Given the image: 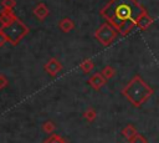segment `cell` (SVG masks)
<instances>
[{"label":"cell","mask_w":159,"mask_h":143,"mask_svg":"<svg viewBox=\"0 0 159 143\" xmlns=\"http://www.w3.org/2000/svg\"><path fill=\"white\" fill-rule=\"evenodd\" d=\"M58 27H60L63 32H70L71 30L75 29V24H73V21H72L71 19H68V17H63V19L58 22Z\"/></svg>","instance_id":"obj_9"},{"label":"cell","mask_w":159,"mask_h":143,"mask_svg":"<svg viewBox=\"0 0 159 143\" xmlns=\"http://www.w3.org/2000/svg\"><path fill=\"white\" fill-rule=\"evenodd\" d=\"M129 143H148V141H147V138H145L143 134L137 133V134L129 141Z\"/></svg>","instance_id":"obj_14"},{"label":"cell","mask_w":159,"mask_h":143,"mask_svg":"<svg viewBox=\"0 0 159 143\" xmlns=\"http://www.w3.org/2000/svg\"><path fill=\"white\" fill-rule=\"evenodd\" d=\"M101 73L104 76L106 80H111L116 75V70L112 66H106V67H103V70L101 71Z\"/></svg>","instance_id":"obj_11"},{"label":"cell","mask_w":159,"mask_h":143,"mask_svg":"<svg viewBox=\"0 0 159 143\" xmlns=\"http://www.w3.org/2000/svg\"><path fill=\"white\" fill-rule=\"evenodd\" d=\"M7 85V80L4 75H0V88H4Z\"/></svg>","instance_id":"obj_19"},{"label":"cell","mask_w":159,"mask_h":143,"mask_svg":"<svg viewBox=\"0 0 159 143\" xmlns=\"http://www.w3.org/2000/svg\"><path fill=\"white\" fill-rule=\"evenodd\" d=\"M145 12V7L137 0H109L101 10V16L125 36L137 27L138 20Z\"/></svg>","instance_id":"obj_1"},{"label":"cell","mask_w":159,"mask_h":143,"mask_svg":"<svg viewBox=\"0 0 159 143\" xmlns=\"http://www.w3.org/2000/svg\"><path fill=\"white\" fill-rule=\"evenodd\" d=\"M93 67H94V65H93V62H92L91 60H84V61L81 62V65H80V68H81L83 72H89V71L93 70Z\"/></svg>","instance_id":"obj_12"},{"label":"cell","mask_w":159,"mask_h":143,"mask_svg":"<svg viewBox=\"0 0 159 143\" xmlns=\"http://www.w3.org/2000/svg\"><path fill=\"white\" fill-rule=\"evenodd\" d=\"M6 41H7L6 35H5V32L2 31V29H1V30H0V47H1V46H2V45L6 42Z\"/></svg>","instance_id":"obj_18"},{"label":"cell","mask_w":159,"mask_h":143,"mask_svg":"<svg viewBox=\"0 0 159 143\" xmlns=\"http://www.w3.org/2000/svg\"><path fill=\"white\" fill-rule=\"evenodd\" d=\"M2 31L5 32L7 41L11 42L12 45H16L29 32V29L17 17H15L14 21H11L9 25L2 27Z\"/></svg>","instance_id":"obj_3"},{"label":"cell","mask_w":159,"mask_h":143,"mask_svg":"<svg viewBox=\"0 0 159 143\" xmlns=\"http://www.w3.org/2000/svg\"><path fill=\"white\" fill-rule=\"evenodd\" d=\"M84 118L88 121V122H92V121H94L96 119V116H97V113H96V111L93 109V108H88L86 112H84Z\"/></svg>","instance_id":"obj_13"},{"label":"cell","mask_w":159,"mask_h":143,"mask_svg":"<svg viewBox=\"0 0 159 143\" xmlns=\"http://www.w3.org/2000/svg\"><path fill=\"white\" fill-rule=\"evenodd\" d=\"M34 15L39 19V20H45V17L48 15V9L43 2H40L36 5V7L34 9Z\"/></svg>","instance_id":"obj_7"},{"label":"cell","mask_w":159,"mask_h":143,"mask_svg":"<svg viewBox=\"0 0 159 143\" xmlns=\"http://www.w3.org/2000/svg\"><path fill=\"white\" fill-rule=\"evenodd\" d=\"M118 31L116 30L114 26H112L109 22H106L103 25H101L96 32H94V37L103 45V46H109L118 36Z\"/></svg>","instance_id":"obj_4"},{"label":"cell","mask_w":159,"mask_h":143,"mask_svg":"<svg viewBox=\"0 0 159 143\" xmlns=\"http://www.w3.org/2000/svg\"><path fill=\"white\" fill-rule=\"evenodd\" d=\"M107 82V80L104 78V76L101 72H97L94 75L91 76V78L88 80V85L92 86L94 90H99L102 86H104Z\"/></svg>","instance_id":"obj_5"},{"label":"cell","mask_w":159,"mask_h":143,"mask_svg":"<svg viewBox=\"0 0 159 143\" xmlns=\"http://www.w3.org/2000/svg\"><path fill=\"white\" fill-rule=\"evenodd\" d=\"M153 93H154L153 88L148 83H145L139 75H135L122 90V95L134 107H138V108L142 107L152 97Z\"/></svg>","instance_id":"obj_2"},{"label":"cell","mask_w":159,"mask_h":143,"mask_svg":"<svg viewBox=\"0 0 159 143\" xmlns=\"http://www.w3.org/2000/svg\"><path fill=\"white\" fill-rule=\"evenodd\" d=\"M62 68L61 63L56 60V58H51L46 65H45V70L51 75V76H56L57 72H60Z\"/></svg>","instance_id":"obj_6"},{"label":"cell","mask_w":159,"mask_h":143,"mask_svg":"<svg viewBox=\"0 0 159 143\" xmlns=\"http://www.w3.org/2000/svg\"><path fill=\"white\" fill-rule=\"evenodd\" d=\"M42 128H43V131H45V132H47V133H51V132L55 129V126H53V123H52V122L47 121V122H45V123H43Z\"/></svg>","instance_id":"obj_16"},{"label":"cell","mask_w":159,"mask_h":143,"mask_svg":"<svg viewBox=\"0 0 159 143\" xmlns=\"http://www.w3.org/2000/svg\"><path fill=\"white\" fill-rule=\"evenodd\" d=\"M137 133H138V132H137V128H135L133 124H127V126L122 129V136H123L124 138H127L128 141H130Z\"/></svg>","instance_id":"obj_10"},{"label":"cell","mask_w":159,"mask_h":143,"mask_svg":"<svg viewBox=\"0 0 159 143\" xmlns=\"http://www.w3.org/2000/svg\"><path fill=\"white\" fill-rule=\"evenodd\" d=\"M152 24H153V19L148 15V12H145V14L138 20V22H137V27L140 29V30H147Z\"/></svg>","instance_id":"obj_8"},{"label":"cell","mask_w":159,"mask_h":143,"mask_svg":"<svg viewBox=\"0 0 159 143\" xmlns=\"http://www.w3.org/2000/svg\"><path fill=\"white\" fill-rule=\"evenodd\" d=\"M45 143H65V142L62 141L61 137H58V136H52V137H50Z\"/></svg>","instance_id":"obj_17"},{"label":"cell","mask_w":159,"mask_h":143,"mask_svg":"<svg viewBox=\"0 0 159 143\" xmlns=\"http://www.w3.org/2000/svg\"><path fill=\"white\" fill-rule=\"evenodd\" d=\"M15 5H16V1L15 0H2L1 1V6L4 7V9H14L15 7Z\"/></svg>","instance_id":"obj_15"}]
</instances>
